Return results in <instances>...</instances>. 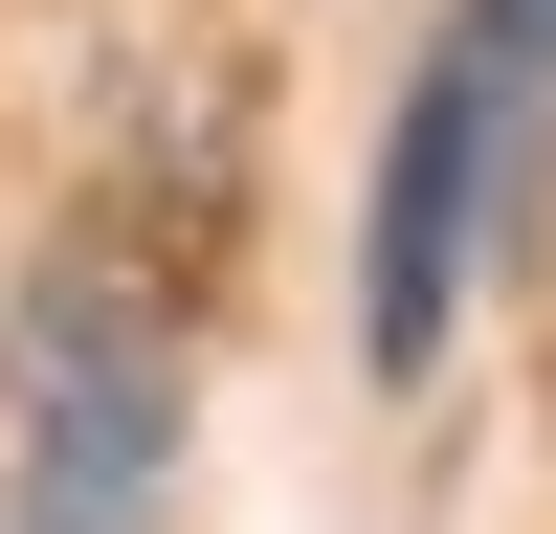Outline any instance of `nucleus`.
<instances>
[{
    "mask_svg": "<svg viewBox=\"0 0 556 534\" xmlns=\"http://www.w3.org/2000/svg\"><path fill=\"white\" fill-rule=\"evenodd\" d=\"M534 112H556V0H445V44L401 67V134H379V201H356V334L379 379H424L468 267L513 245L534 201Z\"/></svg>",
    "mask_w": 556,
    "mask_h": 534,
    "instance_id": "obj_1",
    "label": "nucleus"
},
{
    "mask_svg": "<svg viewBox=\"0 0 556 534\" xmlns=\"http://www.w3.org/2000/svg\"><path fill=\"white\" fill-rule=\"evenodd\" d=\"M178 468V334L112 267H23L0 312V534H156Z\"/></svg>",
    "mask_w": 556,
    "mask_h": 534,
    "instance_id": "obj_2",
    "label": "nucleus"
}]
</instances>
